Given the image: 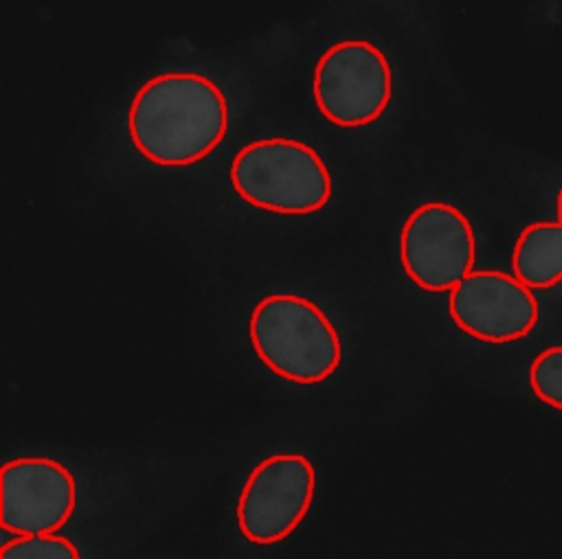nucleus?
<instances>
[{
    "label": "nucleus",
    "instance_id": "obj_1",
    "mask_svg": "<svg viewBox=\"0 0 562 559\" xmlns=\"http://www.w3.org/2000/svg\"><path fill=\"white\" fill-rule=\"evenodd\" d=\"M228 129L222 88L193 70H167L147 79L127 107V134L151 164L180 169L211 156Z\"/></svg>",
    "mask_w": 562,
    "mask_h": 559
},
{
    "label": "nucleus",
    "instance_id": "obj_2",
    "mask_svg": "<svg viewBox=\"0 0 562 559\" xmlns=\"http://www.w3.org/2000/svg\"><path fill=\"white\" fill-rule=\"evenodd\" d=\"M248 340L270 373L301 386L327 381L342 362L338 329L301 294L259 298L248 316Z\"/></svg>",
    "mask_w": 562,
    "mask_h": 559
},
{
    "label": "nucleus",
    "instance_id": "obj_3",
    "mask_svg": "<svg viewBox=\"0 0 562 559\" xmlns=\"http://www.w3.org/2000/svg\"><path fill=\"white\" fill-rule=\"evenodd\" d=\"M228 180L239 199L277 215H312L331 199V173L321 153L283 136L244 145L231 160Z\"/></svg>",
    "mask_w": 562,
    "mask_h": 559
},
{
    "label": "nucleus",
    "instance_id": "obj_4",
    "mask_svg": "<svg viewBox=\"0 0 562 559\" xmlns=\"http://www.w3.org/2000/svg\"><path fill=\"white\" fill-rule=\"evenodd\" d=\"M314 103L336 127L375 123L393 99V68L369 39H342L325 48L312 75Z\"/></svg>",
    "mask_w": 562,
    "mask_h": 559
},
{
    "label": "nucleus",
    "instance_id": "obj_5",
    "mask_svg": "<svg viewBox=\"0 0 562 559\" xmlns=\"http://www.w3.org/2000/svg\"><path fill=\"white\" fill-rule=\"evenodd\" d=\"M316 469L296 452L270 454L259 460L235 504L237 531L257 546H272L288 539L312 509Z\"/></svg>",
    "mask_w": 562,
    "mask_h": 559
},
{
    "label": "nucleus",
    "instance_id": "obj_6",
    "mask_svg": "<svg viewBox=\"0 0 562 559\" xmlns=\"http://www.w3.org/2000/svg\"><path fill=\"white\" fill-rule=\"evenodd\" d=\"M400 263L428 294H450L476 263V235L461 208L424 202L400 228Z\"/></svg>",
    "mask_w": 562,
    "mask_h": 559
},
{
    "label": "nucleus",
    "instance_id": "obj_7",
    "mask_svg": "<svg viewBox=\"0 0 562 559\" xmlns=\"http://www.w3.org/2000/svg\"><path fill=\"white\" fill-rule=\"evenodd\" d=\"M450 320L485 344H512L527 338L540 318L538 298L516 274L472 270L448 294Z\"/></svg>",
    "mask_w": 562,
    "mask_h": 559
},
{
    "label": "nucleus",
    "instance_id": "obj_8",
    "mask_svg": "<svg viewBox=\"0 0 562 559\" xmlns=\"http://www.w3.org/2000/svg\"><path fill=\"white\" fill-rule=\"evenodd\" d=\"M77 506L72 471L48 456H18L2 467V531L48 535L68 524Z\"/></svg>",
    "mask_w": 562,
    "mask_h": 559
},
{
    "label": "nucleus",
    "instance_id": "obj_9",
    "mask_svg": "<svg viewBox=\"0 0 562 559\" xmlns=\"http://www.w3.org/2000/svg\"><path fill=\"white\" fill-rule=\"evenodd\" d=\"M512 272L531 289L562 283V224L542 219L525 226L512 250Z\"/></svg>",
    "mask_w": 562,
    "mask_h": 559
},
{
    "label": "nucleus",
    "instance_id": "obj_10",
    "mask_svg": "<svg viewBox=\"0 0 562 559\" xmlns=\"http://www.w3.org/2000/svg\"><path fill=\"white\" fill-rule=\"evenodd\" d=\"M0 559H81L77 544L64 535H15L2 544Z\"/></svg>",
    "mask_w": 562,
    "mask_h": 559
},
{
    "label": "nucleus",
    "instance_id": "obj_11",
    "mask_svg": "<svg viewBox=\"0 0 562 559\" xmlns=\"http://www.w3.org/2000/svg\"><path fill=\"white\" fill-rule=\"evenodd\" d=\"M527 381L542 403L562 412V344L547 346L533 357Z\"/></svg>",
    "mask_w": 562,
    "mask_h": 559
},
{
    "label": "nucleus",
    "instance_id": "obj_12",
    "mask_svg": "<svg viewBox=\"0 0 562 559\" xmlns=\"http://www.w3.org/2000/svg\"><path fill=\"white\" fill-rule=\"evenodd\" d=\"M555 213H558V221L562 224V186L555 193Z\"/></svg>",
    "mask_w": 562,
    "mask_h": 559
}]
</instances>
